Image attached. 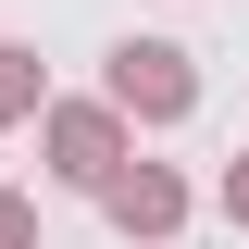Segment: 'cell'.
<instances>
[{
  "instance_id": "277c9868",
  "label": "cell",
  "mask_w": 249,
  "mask_h": 249,
  "mask_svg": "<svg viewBox=\"0 0 249 249\" xmlns=\"http://www.w3.org/2000/svg\"><path fill=\"white\" fill-rule=\"evenodd\" d=\"M237 212H249V175H237Z\"/></svg>"
},
{
  "instance_id": "7a4b0ae2",
  "label": "cell",
  "mask_w": 249,
  "mask_h": 249,
  "mask_svg": "<svg viewBox=\"0 0 249 249\" xmlns=\"http://www.w3.org/2000/svg\"><path fill=\"white\" fill-rule=\"evenodd\" d=\"M13 100H25V50H0V112H13Z\"/></svg>"
},
{
  "instance_id": "6da1fadb",
  "label": "cell",
  "mask_w": 249,
  "mask_h": 249,
  "mask_svg": "<svg viewBox=\"0 0 249 249\" xmlns=\"http://www.w3.org/2000/svg\"><path fill=\"white\" fill-rule=\"evenodd\" d=\"M112 62H124V75H112L124 100H150V112H187V62L162 50V37H137V50H112Z\"/></svg>"
},
{
  "instance_id": "3957f363",
  "label": "cell",
  "mask_w": 249,
  "mask_h": 249,
  "mask_svg": "<svg viewBox=\"0 0 249 249\" xmlns=\"http://www.w3.org/2000/svg\"><path fill=\"white\" fill-rule=\"evenodd\" d=\"M0 249H25V212H13V199H0Z\"/></svg>"
}]
</instances>
